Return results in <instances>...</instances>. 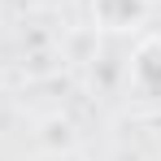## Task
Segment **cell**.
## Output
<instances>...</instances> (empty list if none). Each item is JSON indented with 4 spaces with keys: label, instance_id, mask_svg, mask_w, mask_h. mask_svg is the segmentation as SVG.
I'll return each instance as SVG.
<instances>
[{
    "label": "cell",
    "instance_id": "obj_1",
    "mask_svg": "<svg viewBox=\"0 0 161 161\" xmlns=\"http://www.w3.org/2000/svg\"><path fill=\"white\" fill-rule=\"evenodd\" d=\"M148 0H92V22L109 35H126L148 22Z\"/></svg>",
    "mask_w": 161,
    "mask_h": 161
},
{
    "label": "cell",
    "instance_id": "obj_2",
    "mask_svg": "<svg viewBox=\"0 0 161 161\" xmlns=\"http://www.w3.org/2000/svg\"><path fill=\"white\" fill-rule=\"evenodd\" d=\"M131 83L144 92V96H161V35H148V39L135 44Z\"/></svg>",
    "mask_w": 161,
    "mask_h": 161
}]
</instances>
